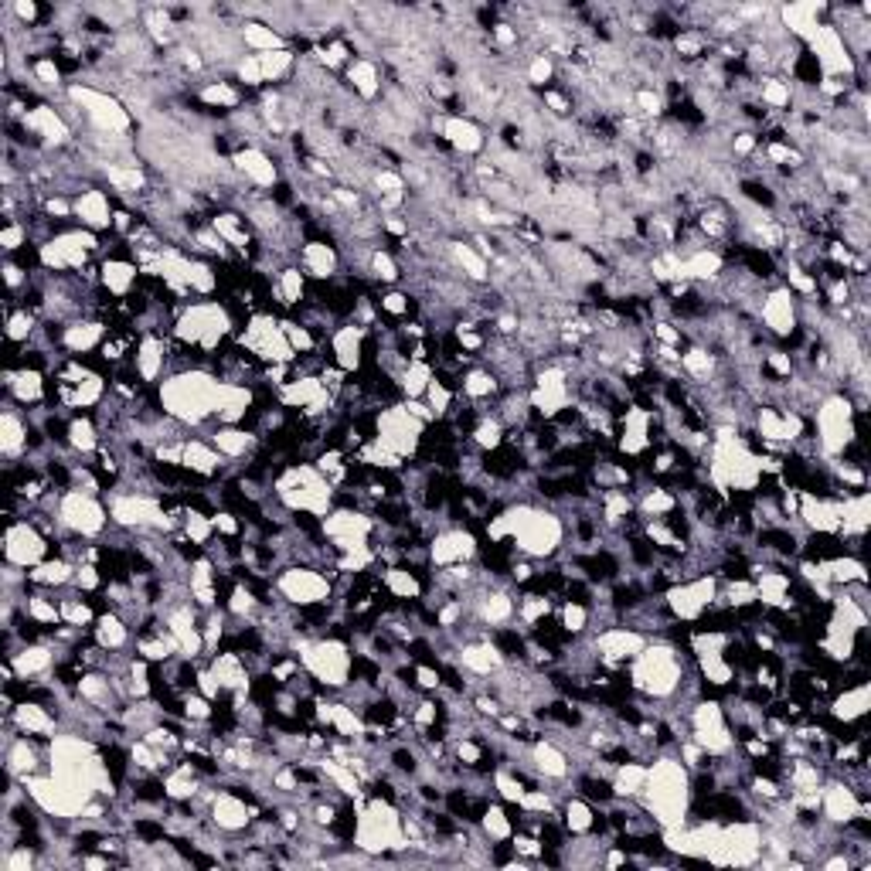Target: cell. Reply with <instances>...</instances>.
<instances>
[{"label": "cell", "mask_w": 871, "mask_h": 871, "mask_svg": "<svg viewBox=\"0 0 871 871\" xmlns=\"http://www.w3.org/2000/svg\"><path fill=\"white\" fill-rule=\"evenodd\" d=\"M575 790H579V797H586L589 803H610V800H616L613 780H606V776H596V773H579V776H575Z\"/></svg>", "instance_id": "obj_15"}, {"label": "cell", "mask_w": 871, "mask_h": 871, "mask_svg": "<svg viewBox=\"0 0 871 871\" xmlns=\"http://www.w3.org/2000/svg\"><path fill=\"white\" fill-rule=\"evenodd\" d=\"M480 827L487 831L490 841H507V837L514 834V824L507 820L504 807H494V803H490V810L484 814V820H480Z\"/></svg>", "instance_id": "obj_17"}, {"label": "cell", "mask_w": 871, "mask_h": 871, "mask_svg": "<svg viewBox=\"0 0 871 871\" xmlns=\"http://www.w3.org/2000/svg\"><path fill=\"white\" fill-rule=\"evenodd\" d=\"M55 514L62 521V528L79 538L103 535L106 524L113 521L109 518V507L96 494H82V490H62L55 501Z\"/></svg>", "instance_id": "obj_2"}, {"label": "cell", "mask_w": 871, "mask_h": 871, "mask_svg": "<svg viewBox=\"0 0 871 871\" xmlns=\"http://www.w3.org/2000/svg\"><path fill=\"white\" fill-rule=\"evenodd\" d=\"M48 555V538L41 535L31 521H14L4 528V562L28 569V565L45 562Z\"/></svg>", "instance_id": "obj_4"}, {"label": "cell", "mask_w": 871, "mask_h": 871, "mask_svg": "<svg viewBox=\"0 0 871 871\" xmlns=\"http://www.w3.org/2000/svg\"><path fill=\"white\" fill-rule=\"evenodd\" d=\"M130 827H133V834H137V841H140V844H164V841H167V827H164V820L137 817Z\"/></svg>", "instance_id": "obj_18"}, {"label": "cell", "mask_w": 871, "mask_h": 871, "mask_svg": "<svg viewBox=\"0 0 871 871\" xmlns=\"http://www.w3.org/2000/svg\"><path fill=\"white\" fill-rule=\"evenodd\" d=\"M297 266L307 273V279H337L341 252H337L334 242H303Z\"/></svg>", "instance_id": "obj_7"}, {"label": "cell", "mask_w": 871, "mask_h": 871, "mask_svg": "<svg viewBox=\"0 0 871 871\" xmlns=\"http://www.w3.org/2000/svg\"><path fill=\"white\" fill-rule=\"evenodd\" d=\"M800 555L807 558V562H834V558L851 555V548L848 541L834 535V531H807V535L800 538Z\"/></svg>", "instance_id": "obj_10"}, {"label": "cell", "mask_w": 871, "mask_h": 871, "mask_svg": "<svg viewBox=\"0 0 871 871\" xmlns=\"http://www.w3.org/2000/svg\"><path fill=\"white\" fill-rule=\"evenodd\" d=\"M0 450L11 463L18 453H28V416H21V409H14V405H7L4 419H0Z\"/></svg>", "instance_id": "obj_11"}, {"label": "cell", "mask_w": 871, "mask_h": 871, "mask_svg": "<svg viewBox=\"0 0 871 871\" xmlns=\"http://www.w3.org/2000/svg\"><path fill=\"white\" fill-rule=\"evenodd\" d=\"M555 613V599L552 596H535V593H521L518 599V620L524 623V627H535V623L541 620V616Z\"/></svg>", "instance_id": "obj_16"}, {"label": "cell", "mask_w": 871, "mask_h": 871, "mask_svg": "<svg viewBox=\"0 0 871 871\" xmlns=\"http://www.w3.org/2000/svg\"><path fill=\"white\" fill-rule=\"evenodd\" d=\"M344 86H348L354 96L361 99V103H375V99H382L385 92V65L378 62V58H354V62L344 69Z\"/></svg>", "instance_id": "obj_6"}, {"label": "cell", "mask_w": 871, "mask_h": 871, "mask_svg": "<svg viewBox=\"0 0 871 871\" xmlns=\"http://www.w3.org/2000/svg\"><path fill=\"white\" fill-rule=\"evenodd\" d=\"M429 382H433V365H426V361H409V368H405L399 378L405 399H422Z\"/></svg>", "instance_id": "obj_14"}, {"label": "cell", "mask_w": 871, "mask_h": 871, "mask_svg": "<svg viewBox=\"0 0 871 871\" xmlns=\"http://www.w3.org/2000/svg\"><path fill=\"white\" fill-rule=\"evenodd\" d=\"M157 388L164 412L181 422V426L198 429L205 422H215L218 402H222V382H218L211 368L177 371V375H167Z\"/></svg>", "instance_id": "obj_1"}, {"label": "cell", "mask_w": 871, "mask_h": 871, "mask_svg": "<svg viewBox=\"0 0 871 871\" xmlns=\"http://www.w3.org/2000/svg\"><path fill=\"white\" fill-rule=\"evenodd\" d=\"M392 766L399 769V773H405V776H419V752L416 749H409V746H395L392 749Z\"/></svg>", "instance_id": "obj_19"}, {"label": "cell", "mask_w": 871, "mask_h": 871, "mask_svg": "<svg viewBox=\"0 0 871 871\" xmlns=\"http://www.w3.org/2000/svg\"><path fill=\"white\" fill-rule=\"evenodd\" d=\"M14 661V671H18V678H41V674H52V667L58 664L55 661V650L45 647V644H24L21 654L11 657Z\"/></svg>", "instance_id": "obj_13"}, {"label": "cell", "mask_w": 871, "mask_h": 871, "mask_svg": "<svg viewBox=\"0 0 871 871\" xmlns=\"http://www.w3.org/2000/svg\"><path fill=\"white\" fill-rule=\"evenodd\" d=\"M531 759H535V769L545 780H565V776L572 773V763L569 756H565V749L552 739H538L535 746H531Z\"/></svg>", "instance_id": "obj_12"}, {"label": "cell", "mask_w": 871, "mask_h": 871, "mask_svg": "<svg viewBox=\"0 0 871 871\" xmlns=\"http://www.w3.org/2000/svg\"><path fill=\"white\" fill-rule=\"evenodd\" d=\"M249 810H252L249 803H242L239 797H232L228 790H222L215 797V803H211L208 817H211V824H215L218 831L239 834V831H245V827H249Z\"/></svg>", "instance_id": "obj_9"}, {"label": "cell", "mask_w": 871, "mask_h": 871, "mask_svg": "<svg viewBox=\"0 0 871 871\" xmlns=\"http://www.w3.org/2000/svg\"><path fill=\"white\" fill-rule=\"evenodd\" d=\"M443 797H446V793L436 790V786H429V783L419 786V800L426 803V807H439V803H443Z\"/></svg>", "instance_id": "obj_20"}, {"label": "cell", "mask_w": 871, "mask_h": 871, "mask_svg": "<svg viewBox=\"0 0 871 871\" xmlns=\"http://www.w3.org/2000/svg\"><path fill=\"white\" fill-rule=\"evenodd\" d=\"M205 439L225 456L228 463H232V460H249V456L259 450V436L245 433L242 426H215Z\"/></svg>", "instance_id": "obj_8"}, {"label": "cell", "mask_w": 871, "mask_h": 871, "mask_svg": "<svg viewBox=\"0 0 871 871\" xmlns=\"http://www.w3.org/2000/svg\"><path fill=\"white\" fill-rule=\"evenodd\" d=\"M113 211H116L113 194L103 191L99 184H92V188H86L75 198V222L96 235L113 232Z\"/></svg>", "instance_id": "obj_5"}, {"label": "cell", "mask_w": 871, "mask_h": 871, "mask_svg": "<svg viewBox=\"0 0 871 871\" xmlns=\"http://www.w3.org/2000/svg\"><path fill=\"white\" fill-rule=\"evenodd\" d=\"M273 586L279 599H286L293 606L324 603V599L334 596V582L320 569H310V565H286V569L276 572Z\"/></svg>", "instance_id": "obj_3"}]
</instances>
